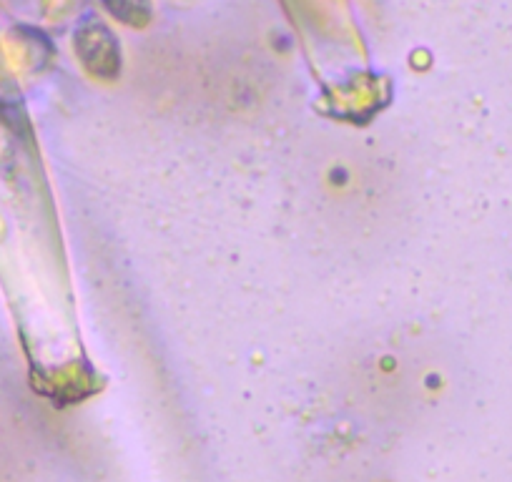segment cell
<instances>
[{"label": "cell", "instance_id": "cell-2", "mask_svg": "<svg viewBox=\"0 0 512 482\" xmlns=\"http://www.w3.org/2000/svg\"><path fill=\"white\" fill-rule=\"evenodd\" d=\"M113 18L126 26H146L151 21V0H101Z\"/></svg>", "mask_w": 512, "mask_h": 482}, {"label": "cell", "instance_id": "cell-1", "mask_svg": "<svg viewBox=\"0 0 512 482\" xmlns=\"http://www.w3.org/2000/svg\"><path fill=\"white\" fill-rule=\"evenodd\" d=\"M73 51L81 58L83 68L91 73L93 78H103V81H113L121 71V48H118V38L103 26L101 21H86L78 26L73 33Z\"/></svg>", "mask_w": 512, "mask_h": 482}]
</instances>
